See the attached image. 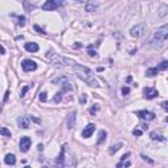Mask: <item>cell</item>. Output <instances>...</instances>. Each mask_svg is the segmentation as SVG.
I'll list each match as a JSON object with an SVG mask.
<instances>
[{
    "instance_id": "obj_1",
    "label": "cell",
    "mask_w": 168,
    "mask_h": 168,
    "mask_svg": "<svg viewBox=\"0 0 168 168\" xmlns=\"http://www.w3.org/2000/svg\"><path fill=\"white\" fill-rule=\"evenodd\" d=\"M74 71H75V74L78 75V78H80V79L83 80V82H86L88 86L91 87H99L100 84H99L97 79L95 78V74H93V71L89 70L88 67H86V66H82V65H75L74 67Z\"/></svg>"
},
{
    "instance_id": "obj_2",
    "label": "cell",
    "mask_w": 168,
    "mask_h": 168,
    "mask_svg": "<svg viewBox=\"0 0 168 168\" xmlns=\"http://www.w3.org/2000/svg\"><path fill=\"white\" fill-rule=\"evenodd\" d=\"M46 58L49 59L53 65H56V66H65V67L66 66H72V67H74V66L76 65L75 61L68 59V58H65V56L59 55V54H56V53H53V51H47Z\"/></svg>"
},
{
    "instance_id": "obj_3",
    "label": "cell",
    "mask_w": 168,
    "mask_h": 168,
    "mask_svg": "<svg viewBox=\"0 0 168 168\" xmlns=\"http://www.w3.org/2000/svg\"><path fill=\"white\" fill-rule=\"evenodd\" d=\"M167 37H168V27L167 25H163V27H160L158 30H155V34H154V42H159L158 46L162 47L163 44L167 41Z\"/></svg>"
},
{
    "instance_id": "obj_4",
    "label": "cell",
    "mask_w": 168,
    "mask_h": 168,
    "mask_svg": "<svg viewBox=\"0 0 168 168\" xmlns=\"http://www.w3.org/2000/svg\"><path fill=\"white\" fill-rule=\"evenodd\" d=\"M62 1H56V0H47L46 3L42 4V9L44 11H55L58 7L62 5Z\"/></svg>"
},
{
    "instance_id": "obj_5",
    "label": "cell",
    "mask_w": 168,
    "mask_h": 168,
    "mask_svg": "<svg viewBox=\"0 0 168 168\" xmlns=\"http://www.w3.org/2000/svg\"><path fill=\"white\" fill-rule=\"evenodd\" d=\"M146 25L145 24H138L137 27L131 28V30H130V34L133 35V37H142V35L146 33Z\"/></svg>"
},
{
    "instance_id": "obj_6",
    "label": "cell",
    "mask_w": 168,
    "mask_h": 168,
    "mask_svg": "<svg viewBox=\"0 0 168 168\" xmlns=\"http://www.w3.org/2000/svg\"><path fill=\"white\" fill-rule=\"evenodd\" d=\"M21 67H22V70L25 72H30V71H34L37 68V63L34 61H32V59H25V61L21 62Z\"/></svg>"
},
{
    "instance_id": "obj_7",
    "label": "cell",
    "mask_w": 168,
    "mask_h": 168,
    "mask_svg": "<svg viewBox=\"0 0 168 168\" xmlns=\"http://www.w3.org/2000/svg\"><path fill=\"white\" fill-rule=\"evenodd\" d=\"M135 114L142 120H147V121L155 120V113L148 112V110H138V112H135Z\"/></svg>"
},
{
    "instance_id": "obj_8",
    "label": "cell",
    "mask_w": 168,
    "mask_h": 168,
    "mask_svg": "<svg viewBox=\"0 0 168 168\" xmlns=\"http://www.w3.org/2000/svg\"><path fill=\"white\" fill-rule=\"evenodd\" d=\"M143 95H145V99H147V100H152V99L158 97L159 92H158L155 88H150V87H146V88L143 89Z\"/></svg>"
},
{
    "instance_id": "obj_9",
    "label": "cell",
    "mask_w": 168,
    "mask_h": 168,
    "mask_svg": "<svg viewBox=\"0 0 168 168\" xmlns=\"http://www.w3.org/2000/svg\"><path fill=\"white\" fill-rule=\"evenodd\" d=\"M30 145H32V141H30L29 137H22V138L20 139V150L22 151V152L29 151Z\"/></svg>"
},
{
    "instance_id": "obj_10",
    "label": "cell",
    "mask_w": 168,
    "mask_h": 168,
    "mask_svg": "<svg viewBox=\"0 0 168 168\" xmlns=\"http://www.w3.org/2000/svg\"><path fill=\"white\" fill-rule=\"evenodd\" d=\"M17 124H18V127H21V129H28L30 126V117L21 116V117L17 118Z\"/></svg>"
},
{
    "instance_id": "obj_11",
    "label": "cell",
    "mask_w": 168,
    "mask_h": 168,
    "mask_svg": "<svg viewBox=\"0 0 168 168\" xmlns=\"http://www.w3.org/2000/svg\"><path fill=\"white\" fill-rule=\"evenodd\" d=\"M95 129H96L95 124H88L86 127H84V130L82 131V135L84 137V138H89V137H92V134H93Z\"/></svg>"
},
{
    "instance_id": "obj_12",
    "label": "cell",
    "mask_w": 168,
    "mask_h": 168,
    "mask_svg": "<svg viewBox=\"0 0 168 168\" xmlns=\"http://www.w3.org/2000/svg\"><path fill=\"white\" fill-rule=\"evenodd\" d=\"M75 122H76V112H71L67 117V127L68 129H72L75 126Z\"/></svg>"
},
{
    "instance_id": "obj_13",
    "label": "cell",
    "mask_w": 168,
    "mask_h": 168,
    "mask_svg": "<svg viewBox=\"0 0 168 168\" xmlns=\"http://www.w3.org/2000/svg\"><path fill=\"white\" fill-rule=\"evenodd\" d=\"M38 49L39 47L35 42H28V44H25V50L29 51V53H37Z\"/></svg>"
},
{
    "instance_id": "obj_14",
    "label": "cell",
    "mask_w": 168,
    "mask_h": 168,
    "mask_svg": "<svg viewBox=\"0 0 168 168\" xmlns=\"http://www.w3.org/2000/svg\"><path fill=\"white\" fill-rule=\"evenodd\" d=\"M65 151H66V146H62L61 154H59L58 159H56V164H58L59 167H63V164H65Z\"/></svg>"
},
{
    "instance_id": "obj_15",
    "label": "cell",
    "mask_w": 168,
    "mask_h": 168,
    "mask_svg": "<svg viewBox=\"0 0 168 168\" xmlns=\"http://www.w3.org/2000/svg\"><path fill=\"white\" fill-rule=\"evenodd\" d=\"M4 162H5V164H8V165H13L16 163V156L13 155V154H7L5 158H4Z\"/></svg>"
},
{
    "instance_id": "obj_16",
    "label": "cell",
    "mask_w": 168,
    "mask_h": 168,
    "mask_svg": "<svg viewBox=\"0 0 168 168\" xmlns=\"http://www.w3.org/2000/svg\"><path fill=\"white\" fill-rule=\"evenodd\" d=\"M150 138L152 139V141H160V142H164V141H165V138H164V137H162V135H160V134L155 133V131H152V133L150 134Z\"/></svg>"
},
{
    "instance_id": "obj_17",
    "label": "cell",
    "mask_w": 168,
    "mask_h": 168,
    "mask_svg": "<svg viewBox=\"0 0 168 168\" xmlns=\"http://www.w3.org/2000/svg\"><path fill=\"white\" fill-rule=\"evenodd\" d=\"M121 147H122V143H116V145H113L112 147L109 148V152L110 154H114V152H117V151L120 150Z\"/></svg>"
},
{
    "instance_id": "obj_18",
    "label": "cell",
    "mask_w": 168,
    "mask_h": 168,
    "mask_svg": "<svg viewBox=\"0 0 168 168\" xmlns=\"http://www.w3.org/2000/svg\"><path fill=\"white\" fill-rule=\"evenodd\" d=\"M96 9H97V5H96V4H93V3H87L86 4V11L93 12V11H96Z\"/></svg>"
},
{
    "instance_id": "obj_19",
    "label": "cell",
    "mask_w": 168,
    "mask_h": 168,
    "mask_svg": "<svg viewBox=\"0 0 168 168\" xmlns=\"http://www.w3.org/2000/svg\"><path fill=\"white\" fill-rule=\"evenodd\" d=\"M106 138V133H105V130H101L100 133H99V139H97V145H100L101 142L104 141V139Z\"/></svg>"
},
{
    "instance_id": "obj_20",
    "label": "cell",
    "mask_w": 168,
    "mask_h": 168,
    "mask_svg": "<svg viewBox=\"0 0 168 168\" xmlns=\"http://www.w3.org/2000/svg\"><path fill=\"white\" fill-rule=\"evenodd\" d=\"M0 135H4V137H11V131H9L7 127H0Z\"/></svg>"
},
{
    "instance_id": "obj_21",
    "label": "cell",
    "mask_w": 168,
    "mask_h": 168,
    "mask_svg": "<svg viewBox=\"0 0 168 168\" xmlns=\"http://www.w3.org/2000/svg\"><path fill=\"white\" fill-rule=\"evenodd\" d=\"M156 74H158V68L156 67H155V68H148L147 72H146V75H147V76H155Z\"/></svg>"
},
{
    "instance_id": "obj_22",
    "label": "cell",
    "mask_w": 168,
    "mask_h": 168,
    "mask_svg": "<svg viewBox=\"0 0 168 168\" xmlns=\"http://www.w3.org/2000/svg\"><path fill=\"white\" fill-rule=\"evenodd\" d=\"M156 68H158V71H159V70H162V71L167 70V68H168V62H167V61H163V62L160 63V65L158 66Z\"/></svg>"
},
{
    "instance_id": "obj_23",
    "label": "cell",
    "mask_w": 168,
    "mask_h": 168,
    "mask_svg": "<svg viewBox=\"0 0 168 168\" xmlns=\"http://www.w3.org/2000/svg\"><path fill=\"white\" fill-rule=\"evenodd\" d=\"M62 96H63V92L59 91L58 93L54 96V103H61V100H62Z\"/></svg>"
},
{
    "instance_id": "obj_24",
    "label": "cell",
    "mask_w": 168,
    "mask_h": 168,
    "mask_svg": "<svg viewBox=\"0 0 168 168\" xmlns=\"http://www.w3.org/2000/svg\"><path fill=\"white\" fill-rule=\"evenodd\" d=\"M46 92H41V93H39V100H41V101H44V103H45V101H46L47 100V96H46Z\"/></svg>"
},
{
    "instance_id": "obj_25",
    "label": "cell",
    "mask_w": 168,
    "mask_h": 168,
    "mask_svg": "<svg viewBox=\"0 0 168 168\" xmlns=\"http://www.w3.org/2000/svg\"><path fill=\"white\" fill-rule=\"evenodd\" d=\"M18 25H20V27H24V25H25V17H24V16H18Z\"/></svg>"
},
{
    "instance_id": "obj_26",
    "label": "cell",
    "mask_w": 168,
    "mask_h": 168,
    "mask_svg": "<svg viewBox=\"0 0 168 168\" xmlns=\"http://www.w3.org/2000/svg\"><path fill=\"white\" fill-rule=\"evenodd\" d=\"M34 30H35V32H38V33H42V34H45V33H46L41 27H39V25H34Z\"/></svg>"
},
{
    "instance_id": "obj_27",
    "label": "cell",
    "mask_w": 168,
    "mask_h": 168,
    "mask_svg": "<svg viewBox=\"0 0 168 168\" xmlns=\"http://www.w3.org/2000/svg\"><path fill=\"white\" fill-rule=\"evenodd\" d=\"M129 93H130V88L129 87H124V88H122V95H124V96H127Z\"/></svg>"
},
{
    "instance_id": "obj_28",
    "label": "cell",
    "mask_w": 168,
    "mask_h": 168,
    "mask_svg": "<svg viewBox=\"0 0 168 168\" xmlns=\"http://www.w3.org/2000/svg\"><path fill=\"white\" fill-rule=\"evenodd\" d=\"M133 135H135V137H141V135H142V130L134 129V130H133Z\"/></svg>"
},
{
    "instance_id": "obj_29",
    "label": "cell",
    "mask_w": 168,
    "mask_h": 168,
    "mask_svg": "<svg viewBox=\"0 0 168 168\" xmlns=\"http://www.w3.org/2000/svg\"><path fill=\"white\" fill-rule=\"evenodd\" d=\"M28 89H29V87H28V86H25V87H24V88H22V91H21V97H22V96H25V93H27V91H28Z\"/></svg>"
},
{
    "instance_id": "obj_30",
    "label": "cell",
    "mask_w": 168,
    "mask_h": 168,
    "mask_svg": "<svg viewBox=\"0 0 168 168\" xmlns=\"http://www.w3.org/2000/svg\"><path fill=\"white\" fill-rule=\"evenodd\" d=\"M88 54H89V55H91V56H96V51H93V50H92V46L88 49Z\"/></svg>"
},
{
    "instance_id": "obj_31",
    "label": "cell",
    "mask_w": 168,
    "mask_h": 168,
    "mask_svg": "<svg viewBox=\"0 0 168 168\" xmlns=\"http://www.w3.org/2000/svg\"><path fill=\"white\" fill-rule=\"evenodd\" d=\"M59 82H63V83H65L66 82V78H59V79H54L53 80V83H59Z\"/></svg>"
},
{
    "instance_id": "obj_32",
    "label": "cell",
    "mask_w": 168,
    "mask_h": 168,
    "mask_svg": "<svg viewBox=\"0 0 168 168\" xmlns=\"http://www.w3.org/2000/svg\"><path fill=\"white\" fill-rule=\"evenodd\" d=\"M80 103H82V104L87 103V96H86V95H83L82 97H80Z\"/></svg>"
},
{
    "instance_id": "obj_33",
    "label": "cell",
    "mask_w": 168,
    "mask_h": 168,
    "mask_svg": "<svg viewBox=\"0 0 168 168\" xmlns=\"http://www.w3.org/2000/svg\"><path fill=\"white\" fill-rule=\"evenodd\" d=\"M97 109H99L97 106H92L91 109H89V113H92V114H93V113H95V112H96V110H97Z\"/></svg>"
},
{
    "instance_id": "obj_34",
    "label": "cell",
    "mask_w": 168,
    "mask_h": 168,
    "mask_svg": "<svg viewBox=\"0 0 168 168\" xmlns=\"http://www.w3.org/2000/svg\"><path fill=\"white\" fill-rule=\"evenodd\" d=\"M162 106H163V109H164V110H168V103H167V101H164V103L162 104Z\"/></svg>"
},
{
    "instance_id": "obj_35",
    "label": "cell",
    "mask_w": 168,
    "mask_h": 168,
    "mask_svg": "<svg viewBox=\"0 0 168 168\" xmlns=\"http://www.w3.org/2000/svg\"><path fill=\"white\" fill-rule=\"evenodd\" d=\"M0 54H5V50H4L3 46H0Z\"/></svg>"
},
{
    "instance_id": "obj_36",
    "label": "cell",
    "mask_w": 168,
    "mask_h": 168,
    "mask_svg": "<svg viewBox=\"0 0 168 168\" xmlns=\"http://www.w3.org/2000/svg\"><path fill=\"white\" fill-rule=\"evenodd\" d=\"M141 126H142V129H143V130H146V129H147V125H146V124H142Z\"/></svg>"
},
{
    "instance_id": "obj_37",
    "label": "cell",
    "mask_w": 168,
    "mask_h": 168,
    "mask_svg": "<svg viewBox=\"0 0 168 168\" xmlns=\"http://www.w3.org/2000/svg\"><path fill=\"white\" fill-rule=\"evenodd\" d=\"M24 168H30V167H28V165H27V167H24Z\"/></svg>"
},
{
    "instance_id": "obj_38",
    "label": "cell",
    "mask_w": 168,
    "mask_h": 168,
    "mask_svg": "<svg viewBox=\"0 0 168 168\" xmlns=\"http://www.w3.org/2000/svg\"><path fill=\"white\" fill-rule=\"evenodd\" d=\"M44 168H47V167H44Z\"/></svg>"
}]
</instances>
